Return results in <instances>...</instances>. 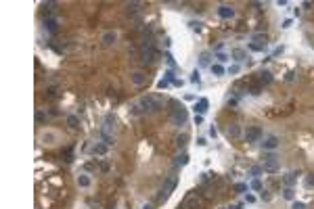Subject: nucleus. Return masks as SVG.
<instances>
[{
  "mask_svg": "<svg viewBox=\"0 0 314 209\" xmlns=\"http://www.w3.org/2000/svg\"><path fill=\"white\" fill-rule=\"evenodd\" d=\"M134 109H136V113H138V111L155 113V111L161 109V98H157V96H145V98H140V101H138V104H136Z\"/></svg>",
  "mask_w": 314,
  "mask_h": 209,
  "instance_id": "1",
  "label": "nucleus"
},
{
  "mask_svg": "<svg viewBox=\"0 0 314 209\" xmlns=\"http://www.w3.org/2000/svg\"><path fill=\"white\" fill-rule=\"evenodd\" d=\"M172 124L174 126H184L186 124V119H188V113H186V109L182 107V104H178L174 103V109H172Z\"/></svg>",
  "mask_w": 314,
  "mask_h": 209,
  "instance_id": "2",
  "label": "nucleus"
},
{
  "mask_svg": "<svg viewBox=\"0 0 314 209\" xmlns=\"http://www.w3.org/2000/svg\"><path fill=\"white\" fill-rule=\"evenodd\" d=\"M155 61H157V50H155V46L140 48V63L142 65H153Z\"/></svg>",
  "mask_w": 314,
  "mask_h": 209,
  "instance_id": "3",
  "label": "nucleus"
},
{
  "mask_svg": "<svg viewBox=\"0 0 314 209\" xmlns=\"http://www.w3.org/2000/svg\"><path fill=\"white\" fill-rule=\"evenodd\" d=\"M176 184H178V176H172L168 182H165V186L161 188V192H159V201H165V199L172 195V190L176 188Z\"/></svg>",
  "mask_w": 314,
  "mask_h": 209,
  "instance_id": "4",
  "label": "nucleus"
},
{
  "mask_svg": "<svg viewBox=\"0 0 314 209\" xmlns=\"http://www.w3.org/2000/svg\"><path fill=\"white\" fill-rule=\"evenodd\" d=\"M262 169H264V172H277V169H279V157L272 155V153H268L266 157H264V165H262Z\"/></svg>",
  "mask_w": 314,
  "mask_h": 209,
  "instance_id": "5",
  "label": "nucleus"
},
{
  "mask_svg": "<svg viewBox=\"0 0 314 209\" xmlns=\"http://www.w3.org/2000/svg\"><path fill=\"white\" fill-rule=\"evenodd\" d=\"M260 138H262V128H258V126H254V128H247V132H245V142H260Z\"/></svg>",
  "mask_w": 314,
  "mask_h": 209,
  "instance_id": "6",
  "label": "nucleus"
},
{
  "mask_svg": "<svg viewBox=\"0 0 314 209\" xmlns=\"http://www.w3.org/2000/svg\"><path fill=\"white\" fill-rule=\"evenodd\" d=\"M130 82H132L134 86H142V84H147V73L140 71V69L132 71V73H130Z\"/></svg>",
  "mask_w": 314,
  "mask_h": 209,
  "instance_id": "7",
  "label": "nucleus"
},
{
  "mask_svg": "<svg viewBox=\"0 0 314 209\" xmlns=\"http://www.w3.org/2000/svg\"><path fill=\"white\" fill-rule=\"evenodd\" d=\"M101 42H103V46H113L117 42V32H105L101 36Z\"/></svg>",
  "mask_w": 314,
  "mask_h": 209,
  "instance_id": "8",
  "label": "nucleus"
},
{
  "mask_svg": "<svg viewBox=\"0 0 314 209\" xmlns=\"http://www.w3.org/2000/svg\"><path fill=\"white\" fill-rule=\"evenodd\" d=\"M44 29H46L48 34H57V32H59L57 19H52V17H46V19H44Z\"/></svg>",
  "mask_w": 314,
  "mask_h": 209,
  "instance_id": "9",
  "label": "nucleus"
},
{
  "mask_svg": "<svg viewBox=\"0 0 314 209\" xmlns=\"http://www.w3.org/2000/svg\"><path fill=\"white\" fill-rule=\"evenodd\" d=\"M279 144H281V140L277 138V136H268V138L264 140V142H262V146H264L266 151H274V149H277Z\"/></svg>",
  "mask_w": 314,
  "mask_h": 209,
  "instance_id": "10",
  "label": "nucleus"
},
{
  "mask_svg": "<svg viewBox=\"0 0 314 209\" xmlns=\"http://www.w3.org/2000/svg\"><path fill=\"white\" fill-rule=\"evenodd\" d=\"M207 107H209V101L207 98H201L199 103H195V115H205V111H207Z\"/></svg>",
  "mask_w": 314,
  "mask_h": 209,
  "instance_id": "11",
  "label": "nucleus"
},
{
  "mask_svg": "<svg viewBox=\"0 0 314 209\" xmlns=\"http://www.w3.org/2000/svg\"><path fill=\"white\" fill-rule=\"evenodd\" d=\"M218 15H220L222 19H231L235 15V9L228 6V4H222V6H218Z\"/></svg>",
  "mask_w": 314,
  "mask_h": 209,
  "instance_id": "12",
  "label": "nucleus"
},
{
  "mask_svg": "<svg viewBox=\"0 0 314 209\" xmlns=\"http://www.w3.org/2000/svg\"><path fill=\"white\" fill-rule=\"evenodd\" d=\"M94 155H99V157H103V155H107V151H109V144H105V142H96L94 144Z\"/></svg>",
  "mask_w": 314,
  "mask_h": 209,
  "instance_id": "13",
  "label": "nucleus"
},
{
  "mask_svg": "<svg viewBox=\"0 0 314 209\" xmlns=\"http://www.w3.org/2000/svg\"><path fill=\"white\" fill-rule=\"evenodd\" d=\"M140 6H142L140 2H128L126 4V13L128 15H136V13H140Z\"/></svg>",
  "mask_w": 314,
  "mask_h": 209,
  "instance_id": "14",
  "label": "nucleus"
},
{
  "mask_svg": "<svg viewBox=\"0 0 314 209\" xmlns=\"http://www.w3.org/2000/svg\"><path fill=\"white\" fill-rule=\"evenodd\" d=\"M186 163H188V155H186V153H182V155H178V157H176L174 165H176V167H184Z\"/></svg>",
  "mask_w": 314,
  "mask_h": 209,
  "instance_id": "15",
  "label": "nucleus"
},
{
  "mask_svg": "<svg viewBox=\"0 0 314 209\" xmlns=\"http://www.w3.org/2000/svg\"><path fill=\"white\" fill-rule=\"evenodd\" d=\"M233 59H235V61H245V59H247V52H245L243 48H235V50H233Z\"/></svg>",
  "mask_w": 314,
  "mask_h": 209,
  "instance_id": "16",
  "label": "nucleus"
},
{
  "mask_svg": "<svg viewBox=\"0 0 314 209\" xmlns=\"http://www.w3.org/2000/svg\"><path fill=\"white\" fill-rule=\"evenodd\" d=\"M270 82H272V73H270V71H262V73H260V84L266 86V84H270Z\"/></svg>",
  "mask_w": 314,
  "mask_h": 209,
  "instance_id": "17",
  "label": "nucleus"
},
{
  "mask_svg": "<svg viewBox=\"0 0 314 209\" xmlns=\"http://www.w3.org/2000/svg\"><path fill=\"white\" fill-rule=\"evenodd\" d=\"M78 184H80L82 188H88V186H90V176H86V174L78 176Z\"/></svg>",
  "mask_w": 314,
  "mask_h": 209,
  "instance_id": "18",
  "label": "nucleus"
},
{
  "mask_svg": "<svg viewBox=\"0 0 314 209\" xmlns=\"http://www.w3.org/2000/svg\"><path fill=\"white\" fill-rule=\"evenodd\" d=\"M297 176H300L297 172H291V174H287V176H285V184H287V186H293V184H295V180H297Z\"/></svg>",
  "mask_w": 314,
  "mask_h": 209,
  "instance_id": "19",
  "label": "nucleus"
},
{
  "mask_svg": "<svg viewBox=\"0 0 314 209\" xmlns=\"http://www.w3.org/2000/svg\"><path fill=\"white\" fill-rule=\"evenodd\" d=\"M239 134H241V128H239L237 124H233V126H228V136H231V138H237Z\"/></svg>",
  "mask_w": 314,
  "mask_h": 209,
  "instance_id": "20",
  "label": "nucleus"
},
{
  "mask_svg": "<svg viewBox=\"0 0 314 209\" xmlns=\"http://www.w3.org/2000/svg\"><path fill=\"white\" fill-rule=\"evenodd\" d=\"M283 197L287 199V201H293V199H295V190H293L291 186H287V188L283 190Z\"/></svg>",
  "mask_w": 314,
  "mask_h": 209,
  "instance_id": "21",
  "label": "nucleus"
},
{
  "mask_svg": "<svg viewBox=\"0 0 314 209\" xmlns=\"http://www.w3.org/2000/svg\"><path fill=\"white\" fill-rule=\"evenodd\" d=\"M42 140H44L46 144H50L52 140H57V134H55V132H46V134H42Z\"/></svg>",
  "mask_w": 314,
  "mask_h": 209,
  "instance_id": "22",
  "label": "nucleus"
},
{
  "mask_svg": "<svg viewBox=\"0 0 314 209\" xmlns=\"http://www.w3.org/2000/svg\"><path fill=\"white\" fill-rule=\"evenodd\" d=\"M211 73L214 75H224V67H222L220 63H216V65H211Z\"/></svg>",
  "mask_w": 314,
  "mask_h": 209,
  "instance_id": "23",
  "label": "nucleus"
},
{
  "mask_svg": "<svg viewBox=\"0 0 314 209\" xmlns=\"http://www.w3.org/2000/svg\"><path fill=\"white\" fill-rule=\"evenodd\" d=\"M78 124H80V119H78L76 115H69V117H67V126H69V128H78Z\"/></svg>",
  "mask_w": 314,
  "mask_h": 209,
  "instance_id": "24",
  "label": "nucleus"
},
{
  "mask_svg": "<svg viewBox=\"0 0 314 209\" xmlns=\"http://www.w3.org/2000/svg\"><path fill=\"white\" fill-rule=\"evenodd\" d=\"M254 42H260L262 46H268V38H266V36H260V34H256V36H254Z\"/></svg>",
  "mask_w": 314,
  "mask_h": 209,
  "instance_id": "25",
  "label": "nucleus"
},
{
  "mask_svg": "<svg viewBox=\"0 0 314 209\" xmlns=\"http://www.w3.org/2000/svg\"><path fill=\"white\" fill-rule=\"evenodd\" d=\"M249 50H254V52H262V50H266V46H262V44H249Z\"/></svg>",
  "mask_w": 314,
  "mask_h": 209,
  "instance_id": "26",
  "label": "nucleus"
},
{
  "mask_svg": "<svg viewBox=\"0 0 314 209\" xmlns=\"http://www.w3.org/2000/svg\"><path fill=\"white\" fill-rule=\"evenodd\" d=\"M36 121H38V124H44V121H46V113L38 111V113H36Z\"/></svg>",
  "mask_w": 314,
  "mask_h": 209,
  "instance_id": "27",
  "label": "nucleus"
},
{
  "mask_svg": "<svg viewBox=\"0 0 314 209\" xmlns=\"http://www.w3.org/2000/svg\"><path fill=\"white\" fill-rule=\"evenodd\" d=\"M165 61H168V65H170V67H176V61H174V57H172L170 52H165Z\"/></svg>",
  "mask_w": 314,
  "mask_h": 209,
  "instance_id": "28",
  "label": "nucleus"
},
{
  "mask_svg": "<svg viewBox=\"0 0 314 209\" xmlns=\"http://www.w3.org/2000/svg\"><path fill=\"white\" fill-rule=\"evenodd\" d=\"M188 25H191V29H193V32H201V23H199V21H191Z\"/></svg>",
  "mask_w": 314,
  "mask_h": 209,
  "instance_id": "29",
  "label": "nucleus"
},
{
  "mask_svg": "<svg viewBox=\"0 0 314 209\" xmlns=\"http://www.w3.org/2000/svg\"><path fill=\"white\" fill-rule=\"evenodd\" d=\"M176 144H178V146H184V144H186V134H182V136H178V140H176Z\"/></svg>",
  "mask_w": 314,
  "mask_h": 209,
  "instance_id": "30",
  "label": "nucleus"
},
{
  "mask_svg": "<svg viewBox=\"0 0 314 209\" xmlns=\"http://www.w3.org/2000/svg\"><path fill=\"white\" fill-rule=\"evenodd\" d=\"M235 190H237V192H245V190H247V184H243V182H239V184L235 186Z\"/></svg>",
  "mask_w": 314,
  "mask_h": 209,
  "instance_id": "31",
  "label": "nucleus"
},
{
  "mask_svg": "<svg viewBox=\"0 0 314 209\" xmlns=\"http://www.w3.org/2000/svg\"><path fill=\"white\" fill-rule=\"evenodd\" d=\"M199 80H201V78H199V71H193V73H191V82H193V84H199Z\"/></svg>",
  "mask_w": 314,
  "mask_h": 209,
  "instance_id": "32",
  "label": "nucleus"
},
{
  "mask_svg": "<svg viewBox=\"0 0 314 209\" xmlns=\"http://www.w3.org/2000/svg\"><path fill=\"white\" fill-rule=\"evenodd\" d=\"M251 188L260 192V190H262V182H260V180H254V182H251Z\"/></svg>",
  "mask_w": 314,
  "mask_h": 209,
  "instance_id": "33",
  "label": "nucleus"
},
{
  "mask_svg": "<svg viewBox=\"0 0 314 209\" xmlns=\"http://www.w3.org/2000/svg\"><path fill=\"white\" fill-rule=\"evenodd\" d=\"M291 209H306V205H304L302 201H293V205H291Z\"/></svg>",
  "mask_w": 314,
  "mask_h": 209,
  "instance_id": "34",
  "label": "nucleus"
},
{
  "mask_svg": "<svg viewBox=\"0 0 314 209\" xmlns=\"http://www.w3.org/2000/svg\"><path fill=\"white\" fill-rule=\"evenodd\" d=\"M304 184L308 186V188H312V186H314V174H312V176H308V178H306V182H304Z\"/></svg>",
  "mask_w": 314,
  "mask_h": 209,
  "instance_id": "35",
  "label": "nucleus"
},
{
  "mask_svg": "<svg viewBox=\"0 0 314 209\" xmlns=\"http://www.w3.org/2000/svg\"><path fill=\"white\" fill-rule=\"evenodd\" d=\"M165 80H168V82H174L176 80V78H174V71H172V69L165 71Z\"/></svg>",
  "mask_w": 314,
  "mask_h": 209,
  "instance_id": "36",
  "label": "nucleus"
},
{
  "mask_svg": "<svg viewBox=\"0 0 314 209\" xmlns=\"http://www.w3.org/2000/svg\"><path fill=\"white\" fill-rule=\"evenodd\" d=\"M201 65H209V55H207V52L201 55Z\"/></svg>",
  "mask_w": 314,
  "mask_h": 209,
  "instance_id": "37",
  "label": "nucleus"
},
{
  "mask_svg": "<svg viewBox=\"0 0 314 209\" xmlns=\"http://www.w3.org/2000/svg\"><path fill=\"white\" fill-rule=\"evenodd\" d=\"M168 84H170L168 80H159V82H157V88H159V90H163V88H168Z\"/></svg>",
  "mask_w": 314,
  "mask_h": 209,
  "instance_id": "38",
  "label": "nucleus"
},
{
  "mask_svg": "<svg viewBox=\"0 0 314 209\" xmlns=\"http://www.w3.org/2000/svg\"><path fill=\"white\" fill-rule=\"evenodd\" d=\"M216 59H218L220 63H226V61H228V55H224V52H218V57H216Z\"/></svg>",
  "mask_w": 314,
  "mask_h": 209,
  "instance_id": "39",
  "label": "nucleus"
},
{
  "mask_svg": "<svg viewBox=\"0 0 314 209\" xmlns=\"http://www.w3.org/2000/svg\"><path fill=\"white\" fill-rule=\"evenodd\" d=\"M260 197H262V201H270V195H268L266 190H260Z\"/></svg>",
  "mask_w": 314,
  "mask_h": 209,
  "instance_id": "40",
  "label": "nucleus"
},
{
  "mask_svg": "<svg viewBox=\"0 0 314 209\" xmlns=\"http://www.w3.org/2000/svg\"><path fill=\"white\" fill-rule=\"evenodd\" d=\"M203 124V115H195V126H201Z\"/></svg>",
  "mask_w": 314,
  "mask_h": 209,
  "instance_id": "41",
  "label": "nucleus"
},
{
  "mask_svg": "<svg viewBox=\"0 0 314 209\" xmlns=\"http://www.w3.org/2000/svg\"><path fill=\"white\" fill-rule=\"evenodd\" d=\"M228 73H231V75H235V73H239V65H233V67L228 69Z\"/></svg>",
  "mask_w": 314,
  "mask_h": 209,
  "instance_id": "42",
  "label": "nucleus"
},
{
  "mask_svg": "<svg viewBox=\"0 0 314 209\" xmlns=\"http://www.w3.org/2000/svg\"><path fill=\"white\" fill-rule=\"evenodd\" d=\"M209 136H211V138H216V136H218V130L214 128V126H211V128H209Z\"/></svg>",
  "mask_w": 314,
  "mask_h": 209,
  "instance_id": "43",
  "label": "nucleus"
},
{
  "mask_svg": "<svg viewBox=\"0 0 314 209\" xmlns=\"http://www.w3.org/2000/svg\"><path fill=\"white\" fill-rule=\"evenodd\" d=\"M312 6H314V2H310V0H306L302 4V9H312Z\"/></svg>",
  "mask_w": 314,
  "mask_h": 209,
  "instance_id": "44",
  "label": "nucleus"
},
{
  "mask_svg": "<svg viewBox=\"0 0 314 209\" xmlns=\"http://www.w3.org/2000/svg\"><path fill=\"white\" fill-rule=\"evenodd\" d=\"M289 27H291V19H285L283 21V29H289Z\"/></svg>",
  "mask_w": 314,
  "mask_h": 209,
  "instance_id": "45",
  "label": "nucleus"
},
{
  "mask_svg": "<svg viewBox=\"0 0 314 209\" xmlns=\"http://www.w3.org/2000/svg\"><path fill=\"white\" fill-rule=\"evenodd\" d=\"M52 6H55V2H44V9L46 11H52Z\"/></svg>",
  "mask_w": 314,
  "mask_h": 209,
  "instance_id": "46",
  "label": "nucleus"
},
{
  "mask_svg": "<svg viewBox=\"0 0 314 209\" xmlns=\"http://www.w3.org/2000/svg\"><path fill=\"white\" fill-rule=\"evenodd\" d=\"M245 201H247V203H256V197H254V195H247Z\"/></svg>",
  "mask_w": 314,
  "mask_h": 209,
  "instance_id": "47",
  "label": "nucleus"
},
{
  "mask_svg": "<svg viewBox=\"0 0 314 209\" xmlns=\"http://www.w3.org/2000/svg\"><path fill=\"white\" fill-rule=\"evenodd\" d=\"M197 144H199V146H205V144H207V140H205V138H197Z\"/></svg>",
  "mask_w": 314,
  "mask_h": 209,
  "instance_id": "48",
  "label": "nucleus"
},
{
  "mask_svg": "<svg viewBox=\"0 0 314 209\" xmlns=\"http://www.w3.org/2000/svg\"><path fill=\"white\" fill-rule=\"evenodd\" d=\"M293 75H295V73H293V71H289V73L285 75V80H287V82H293Z\"/></svg>",
  "mask_w": 314,
  "mask_h": 209,
  "instance_id": "49",
  "label": "nucleus"
},
{
  "mask_svg": "<svg viewBox=\"0 0 314 209\" xmlns=\"http://www.w3.org/2000/svg\"><path fill=\"white\" fill-rule=\"evenodd\" d=\"M260 172H262V167H254V169H251V174H254V176H258Z\"/></svg>",
  "mask_w": 314,
  "mask_h": 209,
  "instance_id": "50",
  "label": "nucleus"
},
{
  "mask_svg": "<svg viewBox=\"0 0 314 209\" xmlns=\"http://www.w3.org/2000/svg\"><path fill=\"white\" fill-rule=\"evenodd\" d=\"M142 209H153V205H145V207H142Z\"/></svg>",
  "mask_w": 314,
  "mask_h": 209,
  "instance_id": "51",
  "label": "nucleus"
}]
</instances>
